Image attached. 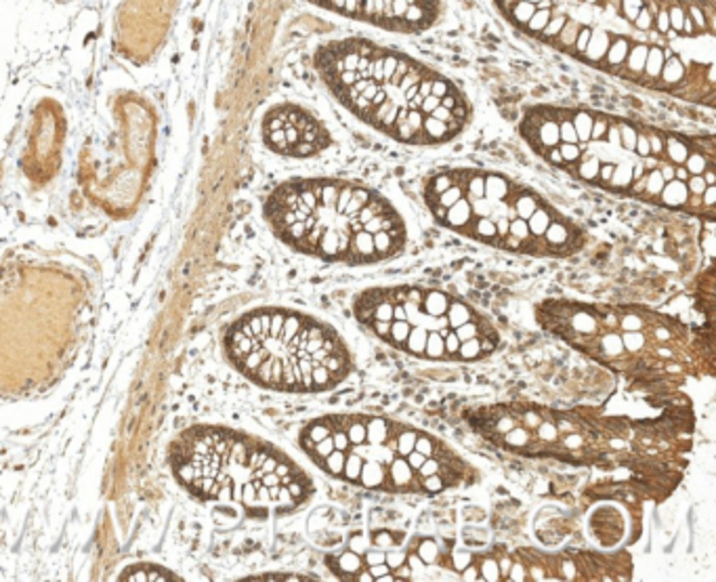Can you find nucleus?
Here are the masks:
<instances>
[{
  "instance_id": "nucleus-1",
  "label": "nucleus",
  "mask_w": 716,
  "mask_h": 582,
  "mask_svg": "<svg viewBox=\"0 0 716 582\" xmlns=\"http://www.w3.org/2000/svg\"><path fill=\"white\" fill-rule=\"evenodd\" d=\"M529 38L641 89L714 101L716 0H496Z\"/></svg>"
},
{
  "instance_id": "nucleus-2",
  "label": "nucleus",
  "mask_w": 716,
  "mask_h": 582,
  "mask_svg": "<svg viewBox=\"0 0 716 582\" xmlns=\"http://www.w3.org/2000/svg\"><path fill=\"white\" fill-rule=\"evenodd\" d=\"M521 135L553 166L595 187L712 219L716 168L712 148L685 135L584 108L538 106Z\"/></svg>"
},
{
  "instance_id": "nucleus-3",
  "label": "nucleus",
  "mask_w": 716,
  "mask_h": 582,
  "mask_svg": "<svg viewBox=\"0 0 716 582\" xmlns=\"http://www.w3.org/2000/svg\"><path fill=\"white\" fill-rule=\"evenodd\" d=\"M322 80L363 122L405 143H443L468 122L466 97L427 63L363 38L318 49Z\"/></svg>"
},
{
  "instance_id": "nucleus-4",
  "label": "nucleus",
  "mask_w": 716,
  "mask_h": 582,
  "mask_svg": "<svg viewBox=\"0 0 716 582\" xmlns=\"http://www.w3.org/2000/svg\"><path fill=\"white\" fill-rule=\"evenodd\" d=\"M427 204L443 225L506 251H523L510 237L515 221H529L532 235L549 251L547 231L563 219L532 189L488 170L456 168L437 173L427 183Z\"/></svg>"
},
{
  "instance_id": "nucleus-5",
  "label": "nucleus",
  "mask_w": 716,
  "mask_h": 582,
  "mask_svg": "<svg viewBox=\"0 0 716 582\" xmlns=\"http://www.w3.org/2000/svg\"><path fill=\"white\" fill-rule=\"evenodd\" d=\"M387 211L389 204L366 187L320 179L290 181L267 202V217L286 242L330 259L351 257L353 237Z\"/></svg>"
},
{
  "instance_id": "nucleus-6",
  "label": "nucleus",
  "mask_w": 716,
  "mask_h": 582,
  "mask_svg": "<svg viewBox=\"0 0 716 582\" xmlns=\"http://www.w3.org/2000/svg\"><path fill=\"white\" fill-rule=\"evenodd\" d=\"M280 461L263 443L219 427L189 429L170 448V467L187 490L252 511L276 507L265 475L278 471Z\"/></svg>"
},
{
  "instance_id": "nucleus-7",
  "label": "nucleus",
  "mask_w": 716,
  "mask_h": 582,
  "mask_svg": "<svg viewBox=\"0 0 716 582\" xmlns=\"http://www.w3.org/2000/svg\"><path fill=\"white\" fill-rule=\"evenodd\" d=\"M309 3L349 19L405 34L431 27L441 13V0H309Z\"/></svg>"
},
{
  "instance_id": "nucleus-8",
  "label": "nucleus",
  "mask_w": 716,
  "mask_h": 582,
  "mask_svg": "<svg viewBox=\"0 0 716 582\" xmlns=\"http://www.w3.org/2000/svg\"><path fill=\"white\" fill-rule=\"evenodd\" d=\"M265 143L284 156L307 158L330 146L328 130L309 112L296 106H278L265 116Z\"/></svg>"
},
{
  "instance_id": "nucleus-9",
  "label": "nucleus",
  "mask_w": 716,
  "mask_h": 582,
  "mask_svg": "<svg viewBox=\"0 0 716 582\" xmlns=\"http://www.w3.org/2000/svg\"><path fill=\"white\" fill-rule=\"evenodd\" d=\"M122 580H179V576H175L173 572H168L160 566H152V563H137L130 566L120 574Z\"/></svg>"
},
{
  "instance_id": "nucleus-10",
  "label": "nucleus",
  "mask_w": 716,
  "mask_h": 582,
  "mask_svg": "<svg viewBox=\"0 0 716 582\" xmlns=\"http://www.w3.org/2000/svg\"><path fill=\"white\" fill-rule=\"evenodd\" d=\"M416 431H410V429H401L397 431V439H395V448H397V454L399 456H405L410 454L414 450V443H416Z\"/></svg>"
},
{
  "instance_id": "nucleus-11",
  "label": "nucleus",
  "mask_w": 716,
  "mask_h": 582,
  "mask_svg": "<svg viewBox=\"0 0 716 582\" xmlns=\"http://www.w3.org/2000/svg\"><path fill=\"white\" fill-rule=\"evenodd\" d=\"M407 334H410V324H407L405 320H393L391 322L389 338H393L395 345H405Z\"/></svg>"
},
{
  "instance_id": "nucleus-12",
  "label": "nucleus",
  "mask_w": 716,
  "mask_h": 582,
  "mask_svg": "<svg viewBox=\"0 0 716 582\" xmlns=\"http://www.w3.org/2000/svg\"><path fill=\"white\" fill-rule=\"evenodd\" d=\"M343 465H345V452L343 450H332L326 458H324V467L328 473L332 475H340L343 473Z\"/></svg>"
},
{
  "instance_id": "nucleus-13",
  "label": "nucleus",
  "mask_w": 716,
  "mask_h": 582,
  "mask_svg": "<svg viewBox=\"0 0 716 582\" xmlns=\"http://www.w3.org/2000/svg\"><path fill=\"white\" fill-rule=\"evenodd\" d=\"M481 338H470V340H464V343H460V349H458V356L462 360H475L477 356H481Z\"/></svg>"
},
{
  "instance_id": "nucleus-14",
  "label": "nucleus",
  "mask_w": 716,
  "mask_h": 582,
  "mask_svg": "<svg viewBox=\"0 0 716 582\" xmlns=\"http://www.w3.org/2000/svg\"><path fill=\"white\" fill-rule=\"evenodd\" d=\"M328 435H330V427H326V425H322V423H315L309 431L305 433L302 443H305V446H309V443H318V441H322V439L328 437Z\"/></svg>"
},
{
  "instance_id": "nucleus-15",
  "label": "nucleus",
  "mask_w": 716,
  "mask_h": 582,
  "mask_svg": "<svg viewBox=\"0 0 716 582\" xmlns=\"http://www.w3.org/2000/svg\"><path fill=\"white\" fill-rule=\"evenodd\" d=\"M454 332H456V336H458L460 343H464V340H470V338H479L481 328H479V324H477L475 320H470V322H466V324L458 326Z\"/></svg>"
},
{
  "instance_id": "nucleus-16",
  "label": "nucleus",
  "mask_w": 716,
  "mask_h": 582,
  "mask_svg": "<svg viewBox=\"0 0 716 582\" xmlns=\"http://www.w3.org/2000/svg\"><path fill=\"white\" fill-rule=\"evenodd\" d=\"M340 570H343V572H347V574H351V572H357L359 568H361V557H359V553H353V551H349V553H345V555H340Z\"/></svg>"
},
{
  "instance_id": "nucleus-17",
  "label": "nucleus",
  "mask_w": 716,
  "mask_h": 582,
  "mask_svg": "<svg viewBox=\"0 0 716 582\" xmlns=\"http://www.w3.org/2000/svg\"><path fill=\"white\" fill-rule=\"evenodd\" d=\"M416 555H418L425 563H433V561L437 559V555H439L437 544H435L433 540H422L420 546H418V551H416Z\"/></svg>"
},
{
  "instance_id": "nucleus-18",
  "label": "nucleus",
  "mask_w": 716,
  "mask_h": 582,
  "mask_svg": "<svg viewBox=\"0 0 716 582\" xmlns=\"http://www.w3.org/2000/svg\"><path fill=\"white\" fill-rule=\"evenodd\" d=\"M330 383H332V372H330L326 366L318 364V366L313 368V387L322 389V387H328Z\"/></svg>"
},
{
  "instance_id": "nucleus-19",
  "label": "nucleus",
  "mask_w": 716,
  "mask_h": 582,
  "mask_svg": "<svg viewBox=\"0 0 716 582\" xmlns=\"http://www.w3.org/2000/svg\"><path fill=\"white\" fill-rule=\"evenodd\" d=\"M345 431H347V437H349L351 446L366 441V423H351L349 429H345Z\"/></svg>"
},
{
  "instance_id": "nucleus-20",
  "label": "nucleus",
  "mask_w": 716,
  "mask_h": 582,
  "mask_svg": "<svg viewBox=\"0 0 716 582\" xmlns=\"http://www.w3.org/2000/svg\"><path fill=\"white\" fill-rule=\"evenodd\" d=\"M374 318L377 322H393V303H379L377 307H374Z\"/></svg>"
},
{
  "instance_id": "nucleus-21",
  "label": "nucleus",
  "mask_w": 716,
  "mask_h": 582,
  "mask_svg": "<svg viewBox=\"0 0 716 582\" xmlns=\"http://www.w3.org/2000/svg\"><path fill=\"white\" fill-rule=\"evenodd\" d=\"M414 450H418L420 454L425 456H431L433 450H435V443L429 435H416V443H414Z\"/></svg>"
},
{
  "instance_id": "nucleus-22",
  "label": "nucleus",
  "mask_w": 716,
  "mask_h": 582,
  "mask_svg": "<svg viewBox=\"0 0 716 582\" xmlns=\"http://www.w3.org/2000/svg\"><path fill=\"white\" fill-rule=\"evenodd\" d=\"M422 486H425V490H429V492H441L443 488H446V482H443V479L439 477V473H435V475L422 477Z\"/></svg>"
},
{
  "instance_id": "nucleus-23",
  "label": "nucleus",
  "mask_w": 716,
  "mask_h": 582,
  "mask_svg": "<svg viewBox=\"0 0 716 582\" xmlns=\"http://www.w3.org/2000/svg\"><path fill=\"white\" fill-rule=\"evenodd\" d=\"M481 574H484L486 580H498L500 578V568H498V563L494 559H488L481 566Z\"/></svg>"
},
{
  "instance_id": "nucleus-24",
  "label": "nucleus",
  "mask_w": 716,
  "mask_h": 582,
  "mask_svg": "<svg viewBox=\"0 0 716 582\" xmlns=\"http://www.w3.org/2000/svg\"><path fill=\"white\" fill-rule=\"evenodd\" d=\"M435 473H439V461L427 456V461H425L422 467L418 469V475H420V479H422V477H429V475H435Z\"/></svg>"
},
{
  "instance_id": "nucleus-25",
  "label": "nucleus",
  "mask_w": 716,
  "mask_h": 582,
  "mask_svg": "<svg viewBox=\"0 0 716 582\" xmlns=\"http://www.w3.org/2000/svg\"><path fill=\"white\" fill-rule=\"evenodd\" d=\"M443 345H446V356H458L460 340H458L456 332H450L446 338H443Z\"/></svg>"
},
{
  "instance_id": "nucleus-26",
  "label": "nucleus",
  "mask_w": 716,
  "mask_h": 582,
  "mask_svg": "<svg viewBox=\"0 0 716 582\" xmlns=\"http://www.w3.org/2000/svg\"><path fill=\"white\" fill-rule=\"evenodd\" d=\"M405 461H407V465H410L414 471H418V469L422 467V463L427 461V456H425V454H420L418 450H412L410 454H405Z\"/></svg>"
},
{
  "instance_id": "nucleus-27",
  "label": "nucleus",
  "mask_w": 716,
  "mask_h": 582,
  "mask_svg": "<svg viewBox=\"0 0 716 582\" xmlns=\"http://www.w3.org/2000/svg\"><path fill=\"white\" fill-rule=\"evenodd\" d=\"M368 572L374 576V580H377L379 576H383V574H387V572H391V568H389V563L387 561H383V563H374V566H368Z\"/></svg>"
},
{
  "instance_id": "nucleus-28",
  "label": "nucleus",
  "mask_w": 716,
  "mask_h": 582,
  "mask_svg": "<svg viewBox=\"0 0 716 582\" xmlns=\"http://www.w3.org/2000/svg\"><path fill=\"white\" fill-rule=\"evenodd\" d=\"M385 561L389 563L391 570H397L401 563H405V557H403V553H389V555H385Z\"/></svg>"
},
{
  "instance_id": "nucleus-29",
  "label": "nucleus",
  "mask_w": 716,
  "mask_h": 582,
  "mask_svg": "<svg viewBox=\"0 0 716 582\" xmlns=\"http://www.w3.org/2000/svg\"><path fill=\"white\" fill-rule=\"evenodd\" d=\"M385 555H387V553H383V551H368L363 559H366L368 566H374V563H383V561H385Z\"/></svg>"
},
{
  "instance_id": "nucleus-30",
  "label": "nucleus",
  "mask_w": 716,
  "mask_h": 582,
  "mask_svg": "<svg viewBox=\"0 0 716 582\" xmlns=\"http://www.w3.org/2000/svg\"><path fill=\"white\" fill-rule=\"evenodd\" d=\"M374 542H377V546H383V549H387V546H393V536L389 532H381L374 536Z\"/></svg>"
},
{
  "instance_id": "nucleus-31",
  "label": "nucleus",
  "mask_w": 716,
  "mask_h": 582,
  "mask_svg": "<svg viewBox=\"0 0 716 582\" xmlns=\"http://www.w3.org/2000/svg\"><path fill=\"white\" fill-rule=\"evenodd\" d=\"M349 544H351V551H353V553H363V551H366V540H363L361 536H355Z\"/></svg>"
},
{
  "instance_id": "nucleus-32",
  "label": "nucleus",
  "mask_w": 716,
  "mask_h": 582,
  "mask_svg": "<svg viewBox=\"0 0 716 582\" xmlns=\"http://www.w3.org/2000/svg\"><path fill=\"white\" fill-rule=\"evenodd\" d=\"M468 563H470V557H468L466 553H464V555H456V557H454V566H456V570H460V572H462V570H464Z\"/></svg>"
},
{
  "instance_id": "nucleus-33",
  "label": "nucleus",
  "mask_w": 716,
  "mask_h": 582,
  "mask_svg": "<svg viewBox=\"0 0 716 582\" xmlns=\"http://www.w3.org/2000/svg\"><path fill=\"white\" fill-rule=\"evenodd\" d=\"M462 572H464V580H477V578H481V576H479V572H477V568H475V566H470V563H468V566H466Z\"/></svg>"
},
{
  "instance_id": "nucleus-34",
  "label": "nucleus",
  "mask_w": 716,
  "mask_h": 582,
  "mask_svg": "<svg viewBox=\"0 0 716 582\" xmlns=\"http://www.w3.org/2000/svg\"><path fill=\"white\" fill-rule=\"evenodd\" d=\"M565 446H567V448H577V446H582V437H577V435H569V437L565 439Z\"/></svg>"
},
{
  "instance_id": "nucleus-35",
  "label": "nucleus",
  "mask_w": 716,
  "mask_h": 582,
  "mask_svg": "<svg viewBox=\"0 0 716 582\" xmlns=\"http://www.w3.org/2000/svg\"><path fill=\"white\" fill-rule=\"evenodd\" d=\"M377 580H379V582H395V580H401V578H397V576H393L391 572H387V574L379 576Z\"/></svg>"
},
{
  "instance_id": "nucleus-36",
  "label": "nucleus",
  "mask_w": 716,
  "mask_h": 582,
  "mask_svg": "<svg viewBox=\"0 0 716 582\" xmlns=\"http://www.w3.org/2000/svg\"><path fill=\"white\" fill-rule=\"evenodd\" d=\"M357 580H359V582H370V580H374V576H372L370 572H361V574L357 576Z\"/></svg>"
}]
</instances>
